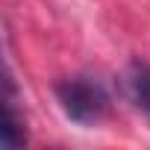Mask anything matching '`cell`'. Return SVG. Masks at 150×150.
I'll list each match as a JSON object with an SVG mask.
<instances>
[{
    "instance_id": "1",
    "label": "cell",
    "mask_w": 150,
    "mask_h": 150,
    "mask_svg": "<svg viewBox=\"0 0 150 150\" xmlns=\"http://www.w3.org/2000/svg\"><path fill=\"white\" fill-rule=\"evenodd\" d=\"M53 91H56V103L65 112V118H71L80 127L100 124L112 109V94L103 86V80L94 74H71V77L56 83Z\"/></svg>"
},
{
    "instance_id": "2",
    "label": "cell",
    "mask_w": 150,
    "mask_h": 150,
    "mask_svg": "<svg viewBox=\"0 0 150 150\" xmlns=\"http://www.w3.org/2000/svg\"><path fill=\"white\" fill-rule=\"evenodd\" d=\"M3 86H6V91H3V147L15 150V147L27 144V118L18 106L21 100H18V88H15V80L9 71H6Z\"/></svg>"
},
{
    "instance_id": "3",
    "label": "cell",
    "mask_w": 150,
    "mask_h": 150,
    "mask_svg": "<svg viewBox=\"0 0 150 150\" xmlns=\"http://www.w3.org/2000/svg\"><path fill=\"white\" fill-rule=\"evenodd\" d=\"M118 83H121V91L129 100V106L150 121V65L129 62L124 68V74H121Z\"/></svg>"
}]
</instances>
